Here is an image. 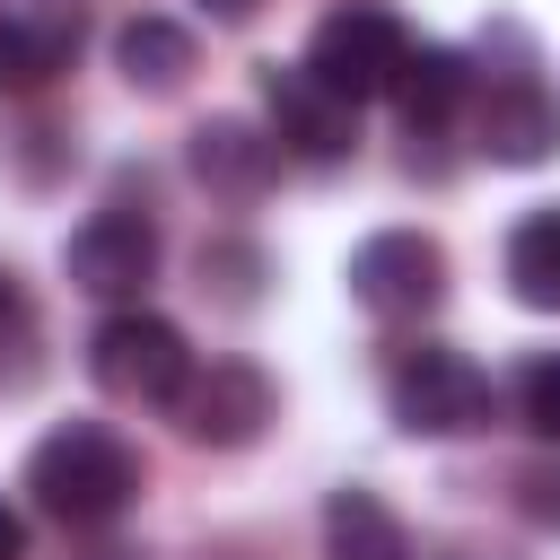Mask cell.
Returning a JSON list of instances; mask_svg holds the SVG:
<instances>
[{
    "label": "cell",
    "instance_id": "1",
    "mask_svg": "<svg viewBox=\"0 0 560 560\" xmlns=\"http://www.w3.org/2000/svg\"><path fill=\"white\" fill-rule=\"evenodd\" d=\"M26 490H35L44 516L96 534V525H114V516L140 499V455H131V438H114L105 420H61L52 438H35Z\"/></svg>",
    "mask_w": 560,
    "mask_h": 560
},
{
    "label": "cell",
    "instance_id": "2",
    "mask_svg": "<svg viewBox=\"0 0 560 560\" xmlns=\"http://www.w3.org/2000/svg\"><path fill=\"white\" fill-rule=\"evenodd\" d=\"M385 402H394V420L411 429V438H464V429H490V376L464 359V350H446V341H411L394 368H385Z\"/></svg>",
    "mask_w": 560,
    "mask_h": 560
},
{
    "label": "cell",
    "instance_id": "3",
    "mask_svg": "<svg viewBox=\"0 0 560 560\" xmlns=\"http://www.w3.org/2000/svg\"><path fill=\"white\" fill-rule=\"evenodd\" d=\"M88 376L114 394V402H175L184 376H192V350L166 315L149 306H114L96 332H88Z\"/></svg>",
    "mask_w": 560,
    "mask_h": 560
},
{
    "label": "cell",
    "instance_id": "4",
    "mask_svg": "<svg viewBox=\"0 0 560 560\" xmlns=\"http://www.w3.org/2000/svg\"><path fill=\"white\" fill-rule=\"evenodd\" d=\"M402 52H411L402 18H394V9H368V0L324 9V18H315V35H306V70H315L332 96H350V105L385 96V88H394V70H402Z\"/></svg>",
    "mask_w": 560,
    "mask_h": 560
},
{
    "label": "cell",
    "instance_id": "5",
    "mask_svg": "<svg viewBox=\"0 0 560 560\" xmlns=\"http://www.w3.org/2000/svg\"><path fill=\"white\" fill-rule=\"evenodd\" d=\"M350 298H359L368 315H385V324L429 315V306L446 298V245H438L429 228H376V236H359V254H350Z\"/></svg>",
    "mask_w": 560,
    "mask_h": 560
},
{
    "label": "cell",
    "instance_id": "6",
    "mask_svg": "<svg viewBox=\"0 0 560 560\" xmlns=\"http://www.w3.org/2000/svg\"><path fill=\"white\" fill-rule=\"evenodd\" d=\"M175 420H184V438L192 446H254L271 420H280V394H271V376L254 368V359H210V368H192L184 376V394L166 402Z\"/></svg>",
    "mask_w": 560,
    "mask_h": 560
},
{
    "label": "cell",
    "instance_id": "7",
    "mask_svg": "<svg viewBox=\"0 0 560 560\" xmlns=\"http://www.w3.org/2000/svg\"><path fill=\"white\" fill-rule=\"evenodd\" d=\"M70 289L105 298V306H140V289L158 280V219L149 210H96L70 245H61Z\"/></svg>",
    "mask_w": 560,
    "mask_h": 560
},
{
    "label": "cell",
    "instance_id": "8",
    "mask_svg": "<svg viewBox=\"0 0 560 560\" xmlns=\"http://www.w3.org/2000/svg\"><path fill=\"white\" fill-rule=\"evenodd\" d=\"M262 105H271V140L289 158H306V166H332V158L359 149V105L332 96L306 61H271L262 70Z\"/></svg>",
    "mask_w": 560,
    "mask_h": 560
},
{
    "label": "cell",
    "instance_id": "9",
    "mask_svg": "<svg viewBox=\"0 0 560 560\" xmlns=\"http://www.w3.org/2000/svg\"><path fill=\"white\" fill-rule=\"evenodd\" d=\"M88 0H0V96H35L79 61Z\"/></svg>",
    "mask_w": 560,
    "mask_h": 560
},
{
    "label": "cell",
    "instance_id": "10",
    "mask_svg": "<svg viewBox=\"0 0 560 560\" xmlns=\"http://www.w3.org/2000/svg\"><path fill=\"white\" fill-rule=\"evenodd\" d=\"M472 149L490 166H542L560 149V96L534 70H508L472 96Z\"/></svg>",
    "mask_w": 560,
    "mask_h": 560
},
{
    "label": "cell",
    "instance_id": "11",
    "mask_svg": "<svg viewBox=\"0 0 560 560\" xmlns=\"http://www.w3.org/2000/svg\"><path fill=\"white\" fill-rule=\"evenodd\" d=\"M184 166H192V184H201L210 201L254 210V201L280 184V140H271L262 122H245V114H210V122H192V140H184Z\"/></svg>",
    "mask_w": 560,
    "mask_h": 560
},
{
    "label": "cell",
    "instance_id": "12",
    "mask_svg": "<svg viewBox=\"0 0 560 560\" xmlns=\"http://www.w3.org/2000/svg\"><path fill=\"white\" fill-rule=\"evenodd\" d=\"M385 96L402 105V122H411V140H420V131H446V122L464 114V96H472V61H464L455 44H411Z\"/></svg>",
    "mask_w": 560,
    "mask_h": 560
},
{
    "label": "cell",
    "instance_id": "13",
    "mask_svg": "<svg viewBox=\"0 0 560 560\" xmlns=\"http://www.w3.org/2000/svg\"><path fill=\"white\" fill-rule=\"evenodd\" d=\"M324 560H411V534L376 490L350 481V490L324 499Z\"/></svg>",
    "mask_w": 560,
    "mask_h": 560
},
{
    "label": "cell",
    "instance_id": "14",
    "mask_svg": "<svg viewBox=\"0 0 560 560\" xmlns=\"http://www.w3.org/2000/svg\"><path fill=\"white\" fill-rule=\"evenodd\" d=\"M114 70L140 88V96H175L184 79H192V35L175 26V18H122V35H114Z\"/></svg>",
    "mask_w": 560,
    "mask_h": 560
},
{
    "label": "cell",
    "instance_id": "15",
    "mask_svg": "<svg viewBox=\"0 0 560 560\" xmlns=\"http://www.w3.org/2000/svg\"><path fill=\"white\" fill-rule=\"evenodd\" d=\"M508 289H516V306L560 315V210L516 219V236H508Z\"/></svg>",
    "mask_w": 560,
    "mask_h": 560
},
{
    "label": "cell",
    "instance_id": "16",
    "mask_svg": "<svg viewBox=\"0 0 560 560\" xmlns=\"http://www.w3.org/2000/svg\"><path fill=\"white\" fill-rule=\"evenodd\" d=\"M262 254L254 245H236V236H219V245H201V298H219V306H254L262 289Z\"/></svg>",
    "mask_w": 560,
    "mask_h": 560
},
{
    "label": "cell",
    "instance_id": "17",
    "mask_svg": "<svg viewBox=\"0 0 560 560\" xmlns=\"http://www.w3.org/2000/svg\"><path fill=\"white\" fill-rule=\"evenodd\" d=\"M516 411H525V429H534V438H551V446H560V350H542V359H525V368H516Z\"/></svg>",
    "mask_w": 560,
    "mask_h": 560
},
{
    "label": "cell",
    "instance_id": "18",
    "mask_svg": "<svg viewBox=\"0 0 560 560\" xmlns=\"http://www.w3.org/2000/svg\"><path fill=\"white\" fill-rule=\"evenodd\" d=\"M516 508H525V525L560 534V464H525L516 472Z\"/></svg>",
    "mask_w": 560,
    "mask_h": 560
},
{
    "label": "cell",
    "instance_id": "19",
    "mask_svg": "<svg viewBox=\"0 0 560 560\" xmlns=\"http://www.w3.org/2000/svg\"><path fill=\"white\" fill-rule=\"evenodd\" d=\"M0 560H26V516L0 499Z\"/></svg>",
    "mask_w": 560,
    "mask_h": 560
},
{
    "label": "cell",
    "instance_id": "20",
    "mask_svg": "<svg viewBox=\"0 0 560 560\" xmlns=\"http://www.w3.org/2000/svg\"><path fill=\"white\" fill-rule=\"evenodd\" d=\"M262 0H201V18H219V26H245Z\"/></svg>",
    "mask_w": 560,
    "mask_h": 560
},
{
    "label": "cell",
    "instance_id": "21",
    "mask_svg": "<svg viewBox=\"0 0 560 560\" xmlns=\"http://www.w3.org/2000/svg\"><path fill=\"white\" fill-rule=\"evenodd\" d=\"M9 315H18V280L0 271V324H9Z\"/></svg>",
    "mask_w": 560,
    "mask_h": 560
},
{
    "label": "cell",
    "instance_id": "22",
    "mask_svg": "<svg viewBox=\"0 0 560 560\" xmlns=\"http://www.w3.org/2000/svg\"><path fill=\"white\" fill-rule=\"evenodd\" d=\"M88 560H140V551H122V542H96V551H88Z\"/></svg>",
    "mask_w": 560,
    "mask_h": 560
}]
</instances>
